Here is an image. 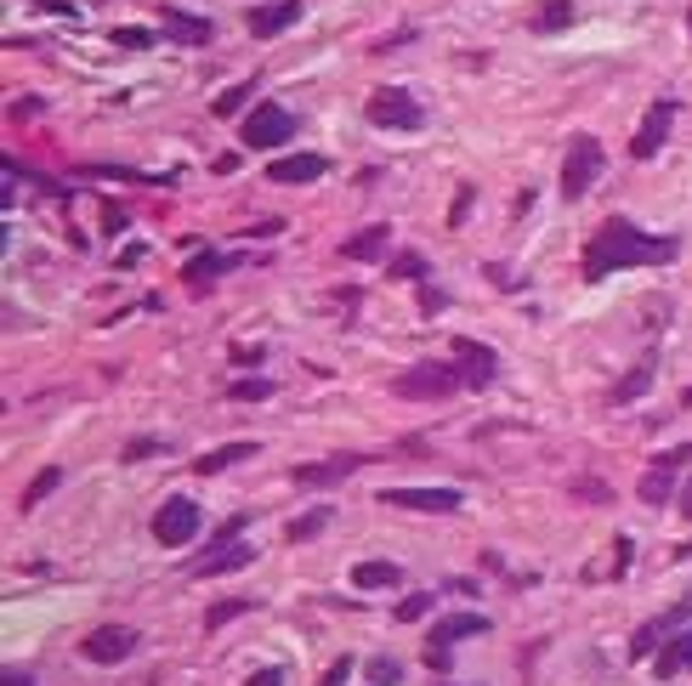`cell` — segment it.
<instances>
[{
  "mask_svg": "<svg viewBox=\"0 0 692 686\" xmlns=\"http://www.w3.org/2000/svg\"><path fill=\"white\" fill-rule=\"evenodd\" d=\"M154 539L165 550H182L200 539V500H188V494H171L159 511H154Z\"/></svg>",
  "mask_w": 692,
  "mask_h": 686,
  "instance_id": "5",
  "label": "cell"
},
{
  "mask_svg": "<svg viewBox=\"0 0 692 686\" xmlns=\"http://www.w3.org/2000/svg\"><path fill=\"white\" fill-rule=\"evenodd\" d=\"M681 108L670 103V96H665V103H653L647 114H642V130H636V137H631V159H653L658 148H665V137H670V119H676Z\"/></svg>",
  "mask_w": 692,
  "mask_h": 686,
  "instance_id": "13",
  "label": "cell"
},
{
  "mask_svg": "<svg viewBox=\"0 0 692 686\" xmlns=\"http://www.w3.org/2000/svg\"><path fill=\"white\" fill-rule=\"evenodd\" d=\"M420 613H432V596H426V591L404 596V602H398V613H392V618H398V625H415V618H420Z\"/></svg>",
  "mask_w": 692,
  "mask_h": 686,
  "instance_id": "32",
  "label": "cell"
},
{
  "mask_svg": "<svg viewBox=\"0 0 692 686\" xmlns=\"http://www.w3.org/2000/svg\"><path fill=\"white\" fill-rule=\"evenodd\" d=\"M460 386L466 380H460L454 364H415V369H404L398 380H392V391L409 398V403H443V398H454Z\"/></svg>",
  "mask_w": 692,
  "mask_h": 686,
  "instance_id": "4",
  "label": "cell"
},
{
  "mask_svg": "<svg viewBox=\"0 0 692 686\" xmlns=\"http://www.w3.org/2000/svg\"><path fill=\"white\" fill-rule=\"evenodd\" d=\"M0 686H35V675H29V670H7V681H0Z\"/></svg>",
  "mask_w": 692,
  "mask_h": 686,
  "instance_id": "46",
  "label": "cell"
},
{
  "mask_svg": "<svg viewBox=\"0 0 692 686\" xmlns=\"http://www.w3.org/2000/svg\"><path fill=\"white\" fill-rule=\"evenodd\" d=\"M290 23H302V0H273V7H250V18H245V28H250L256 41L284 35Z\"/></svg>",
  "mask_w": 692,
  "mask_h": 686,
  "instance_id": "14",
  "label": "cell"
},
{
  "mask_svg": "<svg viewBox=\"0 0 692 686\" xmlns=\"http://www.w3.org/2000/svg\"><path fill=\"white\" fill-rule=\"evenodd\" d=\"M472 199H477V193H472L466 182H460V193H454V210H449V227H466V210H472Z\"/></svg>",
  "mask_w": 692,
  "mask_h": 686,
  "instance_id": "34",
  "label": "cell"
},
{
  "mask_svg": "<svg viewBox=\"0 0 692 686\" xmlns=\"http://www.w3.org/2000/svg\"><path fill=\"white\" fill-rule=\"evenodd\" d=\"M114 41H120V46H131V52L154 46V35H148V28H114Z\"/></svg>",
  "mask_w": 692,
  "mask_h": 686,
  "instance_id": "37",
  "label": "cell"
},
{
  "mask_svg": "<svg viewBox=\"0 0 692 686\" xmlns=\"http://www.w3.org/2000/svg\"><path fill=\"white\" fill-rule=\"evenodd\" d=\"M443 307H449V296H443V289H426V284H420V312H426V318H438Z\"/></svg>",
  "mask_w": 692,
  "mask_h": 686,
  "instance_id": "38",
  "label": "cell"
},
{
  "mask_svg": "<svg viewBox=\"0 0 692 686\" xmlns=\"http://www.w3.org/2000/svg\"><path fill=\"white\" fill-rule=\"evenodd\" d=\"M256 96V75H245L239 85H227V91H216V103H211V114L216 119H234V114H245V103Z\"/></svg>",
  "mask_w": 692,
  "mask_h": 686,
  "instance_id": "26",
  "label": "cell"
},
{
  "mask_svg": "<svg viewBox=\"0 0 692 686\" xmlns=\"http://www.w3.org/2000/svg\"><path fill=\"white\" fill-rule=\"evenodd\" d=\"M636 500H642V505H653V511H658V505H670V500H676V471L653 460V466H647V477L636 482Z\"/></svg>",
  "mask_w": 692,
  "mask_h": 686,
  "instance_id": "21",
  "label": "cell"
},
{
  "mask_svg": "<svg viewBox=\"0 0 692 686\" xmlns=\"http://www.w3.org/2000/svg\"><path fill=\"white\" fill-rule=\"evenodd\" d=\"M687 557H692V539H687V545H676V562H687Z\"/></svg>",
  "mask_w": 692,
  "mask_h": 686,
  "instance_id": "48",
  "label": "cell"
},
{
  "mask_svg": "<svg viewBox=\"0 0 692 686\" xmlns=\"http://www.w3.org/2000/svg\"><path fill=\"white\" fill-rule=\"evenodd\" d=\"M227 398H234V403H268L273 398V380H261V375L234 380V386H227Z\"/></svg>",
  "mask_w": 692,
  "mask_h": 686,
  "instance_id": "28",
  "label": "cell"
},
{
  "mask_svg": "<svg viewBox=\"0 0 692 686\" xmlns=\"http://www.w3.org/2000/svg\"><path fill=\"white\" fill-rule=\"evenodd\" d=\"M137 630L131 625H103V630H91L86 641H80V652H86V664H125L131 652H137Z\"/></svg>",
  "mask_w": 692,
  "mask_h": 686,
  "instance_id": "8",
  "label": "cell"
},
{
  "mask_svg": "<svg viewBox=\"0 0 692 686\" xmlns=\"http://www.w3.org/2000/svg\"><path fill=\"white\" fill-rule=\"evenodd\" d=\"M352 584H358V591H398L404 568L398 562H358L352 568Z\"/></svg>",
  "mask_w": 692,
  "mask_h": 686,
  "instance_id": "22",
  "label": "cell"
},
{
  "mask_svg": "<svg viewBox=\"0 0 692 686\" xmlns=\"http://www.w3.org/2000/svg\"><path fill=\"white\" fill-rule=\"evenodd\" d=\"M602 165H608L602 142L590 137V130H579V137L568 142V153H563V176H556V187H563V199H585V193H590V182L602 176Z\"/></svg>",
  "mask_w": 692,
  "mask_h": 686,
  "instance_id": "2",
  "label": "cell"
},
{
  "mask_svg": "<svg viewBox=\"0 0 692 686\" xmlns=\"http://www.w3.org/2000/svg\"><path fill=\"white\" fill-rule=\"evenodd\" d=\"M324 171H329L324 153H290V159H279V165H268V176H273L279 187H307V182H318Z\"/></svg>",
  "mask_w": 692,
  "mask_h": 686,
  "instance_id": "15",
  "label": "cell"
},
{
  "mask_svg": "<svg viewBox=\"0 0 692 686\" xmlns=\"http://www.w3.org/2000/svg\"><path fill=\"white\" fill-rule=\"evenodd\" d=\"M676 255H681V239L676 233H642L631 216H608L597 227V239L585 244L579 273H585V284H602L619 267H670Z\"/></svg>",
  "mask_w": 692,
  "mask_h": 686,
  "instance_id": "1",
  "label": "cell"
},
{
  "mask_svg": "<svg viewBox=\"0 0 692 686\" xmlns=\"http://www.w3.org/2000/svg\"><path fill=\"white\" fill-rule=\"evenodd\" d=\"M624 568H631V539H619V557H613V573L608 579H624Z\"/></svg>",
  "mask_w": 692,
  "mask_h": 686,
  "instance_id": "43",
  "label": "cell"
},
{
  "mask_svg": "<svg viewBox=\"0 0 692 686\" xmlns=\"http://www.w3.org/2000/svg\"><path fill=\"white\" fill-rule=\"evenodd\" d=\"M35 7H41V12H63V18H75L69 0H35Z\"/></svg>",
  "mask_w": 692,
  "mask_h": 686,
  "instance_id": "45",
  "label": "cell"
},
{
  "mask_svg": "<svg viewBox=\"0 0 692 686\" xmlns=\"http://www.w3.org/2000/svg\"><path fill=\"white\" fill-rule=\"evenodd\" d=\"M295 119L284 103H256L245 119H239V137H245V148H256V153H273V148H284L290 137H295Z\"/></svg>",
  "mask_w": 692,
  "mask_h": 686,
  "instance_id": "3",
  "label": "cell"
},
{
  "mask_svg": "<svg viewBox=\"0 0 692 686\" xmlns=\"http://www.w3.org/2000/svg\"><path fill=\"white\" fill-rule=\"evenodd\" d=\"M653 375H658V346H647V352H642V364H636L631 375H619V380H613V391H608V403H613V409H624V403H636V398H642V391L653 386Z\"/></svg>",
  "mask_w": 692,
  "mask_h": 686,
  "instance_id": "16",
  "label": "cell"
},
{
  "mask_svg": "<svg viewBox=\"0 0 692 686\" xmlns=\"http://www.w3.org/2000/svg\"><path fill=\"white\" fill-rule=\"evenodd\" d=\"M57 482H63V471H57V466H46V471H41L35 482H29V494H23V505H41V500L52 494V488H57Z\"/></svg>",
  "mask_w": 692,
  "mask_h": 686,
  "instance_id": "31",
  "label": "cell"
},
{
  "mask_svg": "<svg viewBox=\"0 0 692 686\" xmlns=\"http://www.w3.org/2000/svg\"><path fill=\"white\" fill-rule=\"evenodd\" d=\"M681 511H687V516H692V482H687V488H681Z\"/></svg>",
  "mask_w": 692,
  "mask_h": 686,
  "instance_id": "47",
  "label": "cell"
},
{
  "mask_svg": "<svg viewBox=\"0 0 692 686\" xmlns=\"http://www.w3.org/2000/svg\"><path fill=\"white\" fill-rule=\"evenodd\" d=\"M364 471V454H336V460H313V466H290V488H336L341 477Z\"/></svg>",
  "mask_w": 692,
  "mask_h": 686,
  "instance_id": "10",
  "label": "cell"
},
{
  "mask_svg": "<svg viewBox=\"0 0 692 686\" xmlns=\"http://www.w3.org/2000/svg\"><path fill=\"white\" fill-rule=\"evenodd\" d=\"M125 221H131L125 210H103V233H109V239H114V233H125Z\"/></svg>",
  "mask_w": 692,
  "mask_h": 686,
  "instance_id": "42",
  "label": "cell"
},
{
  "mask_svg": "<svg viewBox=\"0 0 692 686\" xmlns=\"http://www.w3.org/2000/svg\"><path fill=\"white\" fill-rule=\"evenodd\" d=\"M370 681H375V686H398V681H404V664H398V659H375V664H370Z\"/></svg>",
  "mask_w": 692,
  "mask_h": 686,
  "instance_id": "33",
  "label": "cell"
},
{
  "mask_svg": "<svg viewBox=\"0 0 692 686\" xmlns=\"http://www.w3.org/2000/svg\"><path fill=\"white\" fill-rule=\"evenodd\" d=\"M454 346H460V357H454L460 380H466L472 391H488L494 375H500V357H494V346H483V341H454Z\"/></svg>",
  "mask_w": 692,
  "mask_h": 686,
  "instance_id": "11",
  "label": "cell"
},
{
  "mask_svg": "<svg viewBox=\"0 0 692 686\" xmlns=\"http://www.w3.org/2000/svg\"><path fill=\"white\" fill-rule=\"evenodd\" d=\"M250 607H256L250 596H234V602H216V607L205 613V625H211V630H222V625H227V618H239V613H250Z\"/></svg>",
  "mask_w": 692,
  "mask_h": 686,
  "instance_id": "30",
  "label": "cell"
},
{
  "mask_svg": "<svg viewBox=\"0 0 692 686\" xmlns=\"http://www.w3.org/2000/svg\"><path fill=\"white\" fill-rule=\"evenodd\" d=\"M256 562V545L250 539H239V545H205L200 550V562H193L188 573L193 579H211V573H245Z\"/></svg>",
  "mask_w": 692,
  "mask_h": 686,
  "instance_id": "12",
  "label": "cell"
},
{
  "mask_svg": "<svg viewBox=\"0 0 692 686\" xmlns=\"http://www.w3.org/2000/svg\"><path fill=\"white\" fill-rule=\"evenodd\" d=\"M568 23H574V0H540V7L529 12L534 35H563Z\"/></svg>",
  "mask_w": 692,
  "mask_h": 686,
  "instance_id": "23",
  "label": "cell"
},
{
  "mask_svg": "<svg viewBox=\"0 0 692 686\" xmlns=\"http://www.w3.org/2000/svg\"><path fill=\"white\" fill-rule=\"evenodd\" d=\"M687 28H692V18H687Z\"/></svg>",
  "mask_w": 692,
  "mask_h": 686,
  "instance_id": "49",
  "label": "cell"
},
{
  "mask_svg": "<svg viewBox=\"0 0 692 686\" xmlns=\"http://www.w3.org/2000/svg\"><path fill=\"white\" fill-rule=\"evenodd\" d=\"M159 454H171V437H137V443H125V460L137 466V460H159Z\"/></svg>",
  "mask_w": 692,
  "mask_h": 686,
  "instance_id": "29",
  "label": "cell"
},
{
  "mask_svg": "<svg viewBox=\"0 0 692 686\" xmlns=\"http://www.w3.org/2000/svg\"><path fill=\"white\" fill-rule=\"evenodd\" d=\"M392 273L398 278H426V255H398L392 261Z\"/></svg>",
  "mask_w": 692,
  "mask_h": 686,
  "instance_id": "35",
  "label": "cell"
},
{
  "mask_svg": "<svg viewBox=\"0 0 692 686\" xmlns=\"http://www.w3.org/2000/svg\"><path fill=\"white\" fill-rule=\"evenodd\" d=\"M381 505H398V511H460L466 505V494L460 488H386Z\"/></svg>",
  "mask_w": 692,
  "mask_h": 686,
  "instance_id": "9",
  "label": "cell"
},
{
  "mask_svg": "<svg viewBox=\"0 0 692 686\" xmlns=\"http://www.w3.org/2000/svg\"><path fill=\"white\" fill-rule=\"evenodd\" d=\"M466 636H488V618L483 613H454V618H438L432 636H426V670L449 675V647L466 641Z\"/></svg>",
  "mask_w": 692,
  "mask_h": 686,
  "instance_id": "6",
  "label": "cell"
},
{
  "mask_svg": "<svg viewBox=\"0 0 692 686\" xmlns=\"http://www.w3.org/2000/svg\"><path fill=\"white\" fill-rule=\"evenodd\" d=\"M329 522H336V505H318V511H307V516H295L290 528H284V539L290 545H307V539H318Z\"/></svg>",
  "mask_w": 692,
  "mask_h": 686,
  "instance_id": "25",
  "label": "cell"
},
{
  "mask_svg": "<svg viewBox=\"0 0 692 686\" xmlns=\"http://www.w3.org/2000/svg\"><path fill=\"white\" fill-rule=\"evenodd\" d=\"M41 108H46L41 96H23V103H12V119H18V114H41Z\"/></svg>",
  "mask_w": 692,
  "mask_h": 686,
  "instance_id": "44",
  "label": "cell"
},
{
  "mask_svg": "<svg viewBox=\"0 0 692 686\" xmlns=\"http://www.w3.org/2000/svg\"><path fill=\"white\" fill-rule=\"evenodd\" d=\"M284 681H290V670L284 664H268V670H256L245 686H284Z\"/></svg>",
  "mask_w": 692,
  "mask_h": 686,
  "instance_id": "36",
  "label": "cell"
},
{
  "mask_svg": "<svg viewBox=\"0 0 692 686\" xmlns=\"http://www.w3.org/2000/svg\"><path fill=\"white\" fill-rule=\"evenodd\" d=\"M386 244H392V227L386 221H370V227H358L352 239H341V255L347 261H381Z\"/></svg>",
  "mask_w": 692,
  "mask_h": 686,
  "instance_id": "18",
  "label": "cell"
},
{
  "mask_svg": "<svg viewBox=\"0 0 692 686\" xmlns=\"http://www.w3.org/2000/svg\"><path fill=\"white\" fill-rule=\"evenodd\" d=\"M347 681H352V659H336V664L324 670V681H318V686H347Z\"/></svg>",
  "mask_w": 692,
  "mask_h": 686,
  "instance_id": "39",
  "label": "cell"
},
{
  "mask_svg": "<svg viewBox=\"0 0 692 686\" xmlns=\"http://www.w3.org/2000/svg\"><path fill=\"white\" fill-rule=\"evenodd\" d=\"M159 23L171 28V41H182V46H211V23L193 18V12H182V7H165Z\"/></svg>",
  "mask_w": 692,
  "mask_h": 686,
  "instance_id": "20",
  "label": "cell"
},
{
  "mask_svg": "<svg viewBox=\"0 0 692 686\" xmlns=\"http://www.w3.org/2000/svg\"><path fill=\"white\" fill-rule=\"evenodd\" d=\"M687 670H692V630H681V636H670L665 647H658L653 675H658V681H676V675H687Z\"/></svg>",
  "mask_w": 692,
  "mask_h": 686,
  "instance_id": "19",
  "label": "cell"
},
{
  "mask_svg": "<svg viewBox=\"0 0 692 686\" xmlns=\"http://www.w3.org/2000/svg\"><path fill=\"white\" fill-rule=\"evenodd\" d=\"M261 357H268V346H234V364H239V369H256Z\"/></svg>",
  "mask_w": 692,
  "mask_h": 686,
  "instance_id": "41",
  "label": "cell"
},
{
  "mask_svg": "<svg viewBox=\"0 0 692 686\" xmlns=\"http://www.w3.org/2000/svg\"><path fill=\"white\" fill-rule=\"evenodd\" d=\"M370 125L375 130H415V125H426V108L415 103V96L404 91V85H381L375 96H370Z\"/></svg>",
  "mask_w": 692,
  "mask_h": 686,
  "instance_id": "7",
  "label": "cell"
},
{
  "mask_svg": "<svg viewBox=\"0 0 692 686\" xmlns=\"http://www.w3.org/2000/svg\"><path fill=\"white\" fill-rule=\"evenodd\" d=\"M250 454H256V443H227V448H211V454H200V466H193V471H200V477H222L227 466L250 460Z\"/></svg>",
  "mask_w": 692,
  "mask_h": 686,
  "instance_id": "24",
  "label": "cell"
},
{
  "mask_svg": "<svg viewBox=\"0 0 692 686\" xmlns=\"http://www.w3.org/2000/svg\"><path fill=\"white\" fill-rule=\"evenodd\" d=\"M692 460V443H681V448H665V454H658V466H670V471H681Z\"/></svg>",
  "mask_w": 692,
  "mask_h": 686,
  "instance_id": "40",
  "label": "cell"
},
{
  "mask_svg": "<svg viewBox=\"0 0 692 686\" xmlns=\"http://www.w3.org/2000/svg\"><path fill=\"white\" fill-rule=\"evenodd\" d=\"M234 267H245V255H222V250H200L193 261H182V284H216L222 273H234Z\"/></svg>",
  "mask_w": 692,
  "mask_h": 686,
  "instance_id": "17",
  "label": "cell"
},
{
  "mask_svg": "<svg viewBox=\"0 0 692 686\" xmlns=\"http://www.w3.org/2000/svg\"><path fill=\"white\" fill-rule=\"evenodd\" d=\"M665 636H670V618H647V625L631 636V659H647V652L665 641Z\"/></svg>",
  "mask_w": 692,
  "mask_h": 686,
  "instance_id": "27",
  "label": "cell"
}]
</instances>
